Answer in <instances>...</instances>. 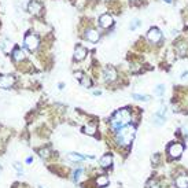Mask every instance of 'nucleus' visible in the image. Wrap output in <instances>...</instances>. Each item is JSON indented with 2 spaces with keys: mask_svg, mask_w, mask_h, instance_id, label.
<instances>
[{
  "mask_svg": "<svg viewBox=\"0 0 188 188\" xmlns=\"http://www.w3.org/2000/svg\"><path fill=\"white\" fill-rule=\"evenodd\" d=\"M147 39L151 41V43H158L162 39V33L158 27H151L147 33Z\"/></svg>",
  "mask_w": 188,
  "mask_h": 188,
  "instance_id": "6",
  "label": "nucleus"
},
{
  "mask_svg": "<svg viewBox=\"0 0 188 188\" xmlns=\"http://www.w3.org/2000/svg\"><path fill=\"white\" fill-rule=\"evenodd\" d=\"M111 163H113V155L111 154H106L100 158V166L102 168H109V166H111Z\"/></svg>",
  "mask_w": 188,
  "mask_h": 188,
  "instance_id": "13",
  "label": "nucleus"
},
{
  "mask_svg": "<svg viewBox=\"0 0 188 188\" xmlns=\"http://www.w3.org/2000/svg\"><path fill=\"white\" fill-rule=\"evenodd\" d=\"M32 161H33V159L30 158V156H29V158H26V162H27V163H30V162H32Z\"/></svg>",
  "mask_w": 188,
  "mask_h": 188,
  "instance_id": "31",
  "label": "nucleus"
},
{
  "mask_svg": "<svg viewBox=\"0 0 188 188\" xmlns=\"http://www.w3.org/2000/svg\"><path fill=\"white\" fill-rule=\"evenodd\" d=\"M181 80L183 81H188V72H184L181 74Z\"/></svg>",
  "mask_w": 188,
  "mask_h": 188,
  "instance_id": "28",
  "label": "nucleus"
},
{
  "mask_svg": "<svg viewBox=\"0 0 188 188\" xmlns=\"http://www.w3.org/2000/svg\"><path fill=\"white\" fill-rule=\"evenodd\" d=\"M165 2H166V3H172L173 0H165Z\"/></svg>",
  "mask_w": 188,
  "mask_h": 188,
  "instance_id": "33",
  "label": "nucleus"
},
{
  "mask_svg": "<svg viewBox=\"0 0 188 188\" xmlns=\"http://www.w3.org/2000/svg\"><path fill=\"white\" fill-rule=\"evenodd\" d=\"M14 166H15V169L18 170L19 173H22V172H23V170H22V168H21V165H19V163H15V165H14Z\"/></svg>",
  "mask_w": 188,
  "mask_h": 188,
  "instance_id": "29",
  "label": "nucleus"
},
{
  "mask_svg": "<svg viewBox=\"0 0 188 188\" xmlns=\"http://www.w3.org/2000/svg\"><path fill=\"white\" fill-rule=\"evenodd\" d=\"M135 133H136L135 126H132L129 124L125 125V126H122L121 129L117 131V135H116L117 143L120 146H129L135 137Z\"/></svg>",
  "mask_w": 188,
  "mask_h": 188,
  "instance_id": "2",
  "label": "nucleus"
},
{
  "mask_svg": "<svg viewBox=\"0 0 188 188\" xmlns=\"http://www.w3.org/2000/svg\"><path fill=\"white\" fill-rule=\"evenodd\" d=\"M74 77L77 78V80H81L82 77H84V74H82L81 72H76V73H74Z\"/></svg>",
  "mask_w": 188,
  "mask_h": 188,
  "instance_id": "27",
  "label": "nucleus"
},
{
  "mask_svg": "<svg viewBox=\"0 0 188 188\" xmlns=\"http://www.w3.org/2000/svg\"><path fill=\"white\" fill-rule=\"evenodd\" d=\"M39 188H43V187H39Z\"/></svg>",
  "mask_w": 188,
  "mask_h": 188,
  "instance_id": "35",
  "label": "nucleus"
},
{
  "mask_svg": "<svg viewBox=\"0 0 188 188\" xmlns=\"http://www.w3.org/2000/svg\"><path fill=\"white\" fill-rule=\"evenodd\" d=\"M41 8H43L41 3L34 2V0H32V2H30L29 4H27V11H29L30 14H34V15H37V14L41 11Z\"/></svg>",
  "mask_w": 188,
  "mask_h": 188,
  "instance_id": "9",
  "label": "nucleus"
},
{
  "mask_svg": "<svg viewBox=\"0 0 188 188\" xmlns=\"http://www.w3.org/2000/svg\"><path fill=\"white\" fill-rule=\"evenodd\" d=\"M87 55V50L82 46H77L74 50V59L76 61H82Z\"/></svg>",
  "mask_w": 188,
  "mask_h": 188,
  "instance_id": "11",
  "label": "nucleus"
},
{
  "mask_svg": "<svg viewBox=\"0 0 188 188\" xmlns=\"http://www.w3.org/2000/svg\"><path fill=\"white\" fill-rule=\"evenodd\" d=\"M0 172H2V166H0Z\"/></svg>",
  "mask_w": 188,
  "mask_h": 188,
  "instance_id": "34",
  "label": "nucleus"
},
{
  "mask_svg": "<svg viewBox=\"0 0 188 188\" xmlns=\"http://www.w3.org/2000/svg\"><path fill=\"white\" fill-rule=\"evenodd\" d=\"M96 184L99 187H107V184H109V179H107L106 176H99L96 179Z\"/></svg>",
  "mask_w": 188,
  "mask_h": 188,
  "instance_id": "17",
  "label": "nucleus"
},
{
  "mask_svg": "<svg viewBox=\"0 0 188 188\" xmlns=\"http://www.w3.org/2000/svg\"><path fill=\"white\" fill-rule=\"evenodd\" d=\"M184 151V147L183 144H180V143H173V144L169 146L168 148V154L172 156V158H180Z\"/></svg>",
  "mask_w": 188,
  "mask_h": 188,
  "instance_id": "4",
  "label": "nucleus"
},
{
  "mask_svg": "<svg viewBox=\"0 0 188 188\" xmlns=\"http://www.w3.org/2000/svg\"><path fill=\"white\" fill-rule=\"evenodd\" d=\"M84 133H87V135H95V132H96V125L95 124H88L87 126H84Z\"/></svg>",
  "mask_w": 188,
  "mask_h": 188,
  "instance_id": "16",
  "label": "nucleus"
},
{
  "mask_svg": "<svg viewBox=\"0 0 188 188\" xmlns=\"http://www.w3.org/2000/svg\"><path fill=\"white\" fill-rule=\"evenodd\" d=\"M139 26H140V21H139V19H133V21H132V23H131V29L132 30L137 29Z\"/></svg>",
  "mask_w": 188,
  "mask_h": 188,
  "instance_id": "23",
  "label": "nucleus"
},
{
  "mask_svg": "<svg viewBox=\"0 0 188 188\" xmlns=\"http://www.w3.org/2000/svg\"><path fill=\"white\" fill-rule=\"evenodd\" d=\"M48 152H50V150H48V148L40 150V156H41V158H47V156H48Z\"/></svg>",
  "mask_w": 188,
  "mask_h": 188,
  "instance_id": "24",
  "label": "nucleus"
},
{
  "mask_svg": "<svg viewBox=\"0 0 188 188\" xmlns=\"http://www.w3.org/2000/svg\"><path fill=\"white\" fill-rule=\"evenodd\" d=\"M113 17L110 15V14H103V15H100L99 18V25L103 27V29H109V27L113 25Z\"/></svg>",
  "mask_w": 188,
  "mask_h": 188,
  "instance_id": "8",
  "label": "nucleus"
},
{
  "mask_svg": "<svg viewBox=\"0 0 188 188\" xmlns=\"http://www.w3.org/2000/svg\"><path fill=\"white\" fill-rule=\"evenodd\" d=\"M82 172H84V170H82L81 168H78L77 170H74V172H73V180H74V181H78V180L81 179Z\"/></svg>",
  "mask_w": 188,
  "mask_h": 188,
  "instance_id": "18",
  "label": "nucleus"
},
{
  "mask_svg": "<svg viewBox=\"0 0 188 188\" xmlns=\"http://www.w3.org/2000/svg\"><path fill=\"white\" fill-rule=\"evenodd\" d=\"M80 82H81V85L85 87V88H89V87H91V84H92L91 80H89L88 77H85V76H84V77H82L81 80H80Z\"/></svg>",
  "mask_w": 188,
  "mask_h": 188,
  "instance_id": "21",
  "label": "nucleus"
},
{
  "mask_svg": "<svg viewBox=\"0 0 188 188\" xmlns=\"http://www.w3.org/2000/svg\"><path fill=\"white\" fill-rule=\"evenodd\" d=\"M15 82V77L10 74H4V76H0V88H11Z\"/></svg>",
  "mask_w": 188,
  "mask_h": 188,
  "instance_id": "5",
  "label": "nucleus"
},
{
  "mask_svg": "<svg viewBox=\"0 0 188 188\" xmlns=\"http://www.w3.org/2000/svg\"><path fill=\"white\" fill-rule=\"evenodd\" d=\"M12 58H14V61L19 62L25 58V54H23V51L21 50V48H15V50L12 51Z\"/></svg>",
  "mask_w": 188,
  "mask_h": 188,
  "instance_id": "14",
  "label": "nucleus"
},
{
  "mask_svg": "<svg viewBox=\"0 0 188 188\" xmlns=\"http://www.w3.org/2000/svg\"><path fill=\"white\" fill-rule=\"evenodd\" d=\"M175 184L177 188H188V176H179Z\"/></svg>",
  "mask_w": 188,
  "mask_h": 188,
  "instance_id": "12",
  "label": "nucleus"
},
{
  "mask_svg": "<svg viewBox=\"0 0 188 188\" xmlns=\"http://www.w3.org/2000/svg\"><path fill=\"white\" fill-rule=\"evenodd\" d=\"M93 95H95V96H99V95H102V92H100V91H93Z\"/></svg>",
  "mask_w": 188,
  "mask_h": 188,
  "instance_id": "30",
  "label": "nucleus"
},
{
  "mask_svg": "<svg viewBox=\"0 0 188 188\" xmlns=\"http://www.w3.org/2000/svg\"><path fill=\"white\" fill-rule=\"evenodd\" d=\"M131 121H132L131 111L128 109H121V110L116 111V114H114L113 118H111V128L117 132L118 129H121L122 126L128 125Z\"/></svg>",
  "mask_w": 188,
  "mask_h": 188,
  "instance_id": "1",
  "label": "nucleus"
},
{
  "mask_svg": "<svg viewBox=\"0 0 188 188\" xmlns=\"http://www.w3.org/2000/svg\"><path fill=\"white\" fill-rule=\"evenodd\" d=\"M58 87H59V89H63V84H62V82H61V84H58Z\"/></svg>",
  "mask_w": 188,
  "mask_h": 188,
  "instance_id": "32",
  "label": "nucleus"
},
{
  "mask_svg": "<svg viewBox=\"0 0 188 188\" xmlns=\"http://www.w3.org/2000/svg\"><path fill=\"white\" fill-rule=\"evenodd\" d=\"M150 188H161V186L156 181H150Z\"/></svg>",
  "mask_w": 188,
  "mask_h": 188,
  "instance_id": "25",
  "label": "nucleus"
},
{
  "mask_svg": "<svg viewBox=\"0 0 188 188\" xmlns=\"http://www.w3.org/2000/svg\"><path fill=\"white\" fill-rule=\"evenodd\" d=\"M132 96H133L135 99H137V100H141V102H148V100H150L148 95H139V93H133Z\"/></svg>",
  "mask_w": 188,
  "mask_h": 188,
  "instance_id": "20",
  "label": "nucleus"
},
{
  "mask_svg": "<svg viewBox=\"0 0 188 188\" xmlns=\"http://www.w3.org/2000/svg\"><path fill=\"white\" fill-rule=\"evenodd\" d=\"M85 37L88 41H91V43H96L97 40H99V32L95 29H88L85 32Z\"/></svg>",
  "mask_w": 188,
  "mask_h": 188,
  "instance_id": "10",
  "label": "nucleus"
},
{
  "mask_svg": "<svg viewBox=\"0 0 188 188\" xmlns=\"http://www.w3.org/2000/svg\"><path fill=\"white\" fill-rule=\"evenodd\" d=\"M103 77L106 81H110V82L116 81L117 80V70L114 67H111V66H107L103 72Z\"/></svg>",
  "mask_w": 188,
  "mask_h": 188,
  "instance_id": "7",
  "label": "nucleus"
},
{
  "mask_svg": "<svg viewBox=\"0 0 188 188\" xmlns=\"http://www.w3.org/2000/svg\"><path fill=\"white\" fill-rule=\"evenodd\" d=\"M154 120H155V124L158 125V126H161V125L163 124V121H165V117L161 116V114H158L156 113L155 116H154Z\"/></svg>",
  "mask_w": 188,
  "mask_h": 188,
  "instance_id": "19",
  "label": "nucleus"
},
{
  "mask_svg": "<svg viewBox=\"0 0 188 188\" xmlns=\"http://www.w3.org/2000/svg\"><path fill=\"white\" fill-rule=\"evenodd\" d=\"M39 44H40V40L36 34H27L23 40V46H25L29 51H36L39 48Z\"/></svg>",
  "mask_w": 188,
  "mask_h": 188,
  "instance_id": "3",
  "label": "nucleus"
},
{
  "mask_svg": "<svg viewBox=\"0 0 188 188\" xmlns=\"http://www.w3.org/2000/svg\"><path fill=\"white\" fill-rule=\"evenodd\" d=\"M163 93H165V85H162V84H159L158 87L155 88V95H158V96H162Z\"/></svg>",
  "mask_w": 188,
  "mask_h": 188,
  "instance_id": "22",
  "label": "nucleus"
},
{
  "mask_svg": "<svg viewBox=\"0 0 188 188\" xmlns=\"http://www.w3.org/2000/svg\"><path fill=\"white\" fill-rule=\"evenodd\" d=\"M151 161H152V163H158V161H159V155L158 154H155V155H152V158H151Z\"/></svg>",
  "mask_w": 188,
  "mask_h": 188,
  "instance_id": "26",
  "label": "nucleus"
},
{
  "mask_svg": "<svg viewBox=\"0 0 188 188\" xmlns=\"http://www.w3.org/2000/svg\"><path fill=\"white\" fill-rule=\"evenodd\" d=\"M67 158L70 159V161H73V162H81V161H84V159H85V156H82L80 154H76V152H70V154L67 155Z\"/></svg>",
  "mask_w": 188,
  "mask_h": 188,
  "instance_id": "15",
  "label": "nucleus"
}]
</instances>
